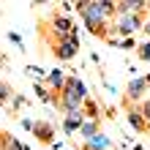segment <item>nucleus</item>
Listing matches in <instances>:
<instances>
[{"label":"nucleus","instance_id":"1","mask_svg":"<svg viewBox=\"0 0 150 150\" xmlns=\"http://www.w3.org/2000/svg\"><path fill=\"white\" fill-rule=\"evenodd\" d=\"M74 8H79V14L85 16V25L90 28V33H96V36H107V19L109 16L104 14L101 3H74Z\"/></svg>","mask_w":150,"mask_h":150},{"label":"nucleus","instance_id":"2","mask_svg":"<svg viewBox=\"0 0 150 150\" xmlns=\"http://www.w3.org/2000/svg\"><path fill=\"white\" fill-rule=\"evenodd\" d=\"M142 14H117V22H115V30L120 33V36H131L134 30H139L142 28Z\"/></svg>","mask_w":150,"mask_h":150},{"label":"nucleus","instance_id":"3","mask_svg":"<svg viewBox=\"0 0 150 150\" xmlns=\"http://www.w3.org/2000/svg\"><path fill=\"white\" fill-rule=\"evenodd\" d=\"M126 93H128V96H126L128 104H134V101L142 104V101H145V93H147V79H145V76H134V79L128 82V90H126Z\"/></svg>","mask_w":150,"mask_h":150},{"label":"nucleus","instance_id":"4","mask_svg":"<svg viewBox=\"0 0 150 150\" xmlns=\"http://www.w3.org/2000/svg\"><path fill=\"white\" fill-rule=\"evenodd\" d=\"M33 134H36L38 139L44 145H55V126H52V123H47V120H36L33 123Z\"/></svg>","mask_w":150,"mask_h":150},{"label":"nucleus","instance_id":"5","mask_svg":"<svg viewBox=\"0 0 150 150\" xmlns=\"http://www.w3.org/2000/svg\"><path fill=\"white\" fill-rule=\"evenodd\" d=\"M76 49H79V44L63 38V41H57V47H55V57H57V60H71V57L76 55Z\"/></svg>","mask_w":150,"mask_h":150},{"label":"nucleus","instance_id":"6","mask_svg":"<svg viewBox=\"0 0 150 150\" xmlns=\"http://www.w3.org/2000/svg\"><path fill=\"white\" fill-rule=\"evenodd\" d=\"M85 145H87V150H112V139L104 134V131H98V134L90 137Z\"/></svg>","mask_w":150,"mask_h":150},{"label":"nucleus","instance_id":"7","mask_svg":"<svg viewBox=\"0 0 150 150\" xmlns=\"http://www.w3.org/2000/svg\"><path fill=\"white\" fill-rule=\"evenodd\" d=\"M52 25H55V33L60 36V41H63V38L68 36V33L74 30V25H71V19H68L66 14H60V16H55V22H52Z\"/></svg>","mask_w":150,"mask_h":150},{"label":"nucleus","instance_id":"8","mask_svg":"<svg viewBox=\"0 0 150 150\" xmlns=\"http://www.w3.org/2000/svg\"><path fill=\"white\" fill-rule=\"evenodd\" d=\"M47 85L52 87V90H63V85H66V74H63V68H52V71L47 74Z\"/></svg>","mask_w":150,"mask_h":150},{"label":"nucleus","instance_id":"9","mask_svg":"<svg viewBox=\"0 0 150 150\" xmlns=\"http://www.w3.org/2000/svg\"><path fill=\"white\" fill-rule=\"evenodd\" d=\"M82 120H85V115H82V112L66 115V120H63V131H66V134H76L79 126H82Z\"/></svg>","mask_w":150,"mask_h":150},{"label":"nucleus","instance_id":"10","mask_svg":"<svg viewBox=\"0 0 150 150\" xmlns=\"http://www.w3.org/2000/svg\"><path fill=\"white\" fill-rule=\"evenodd\" d=\"M76 134L87 142L90 137H96V134H98V120H82V126H79V131H76Z\"/></svg>","mask_w":150,"mask_h":150},{"label":"nucleus","instance_id":"11","mask_svg":"<svg viewBox=\"0 0 150 150\" xmlns=\"http://www.w3.org/2000/svg\"><path fill=\"white\" fill-rule=\"evenodd\" d=\"M128 123H131V126H134V128L139 131V134H145V131L150 128V126H147V123L142 120V115H139V109H134V107H131V109H128Z\"/></svg>","mask_w":150,"mask_h":150},{"label":"nucleus","instance_id":"12","mask_svg":"<svg viewBox=\"0 0 150 150\" xmlns=\"http://www.w3.org/2000/svg\"><path fill=\"white\" fill-rule=\"evenodd\" d=\"M36 96L44 101V104H55V96H49V90L44 85H36Z\"/></svg>","mask_w":150,"mask_h":150},{"label":"nucleus","instance_id":"13","mask_svg":"<svg viewBox=\"0 0 150 150\" xmlns=\"http://www.w3.org/2000/svg\"><path fill=\"white\" fill-rule=\"evenodd\" d=\"M25 71H28V74H30L33 79H47V71H44L41 66H28Z\"/></svg>","mask_w":150,"mask_h":150},{"label":"nucleus","instance_id":"14","mask_svg":"<svg viewBox=\"0 0 150 150\" xmlns=\"http://www.w3.org/2000/svg\"><path fill=\"white\" fill-rule=\"evenodd\" d=\"M139 115H142V120L150 126V98H145L142 104H139Z\"/></svg>","mask_w":150,"mask_h":150},{"label":"nucleus","instance_id":"15","mask_svg":"<svg viewBox=\"0 0 150 150\" xmlns=\"http://www.w3.org/2000/svg\"><path fill=\"white\" fill-rule=\"evenodd\" d=\"M6 150H25V145L14 137H6Z\"/></svg>","mask_w":150,"mask_h":150},{"label":"nucleus","instance_id":"16","mask_svg":"<svg viewBox=\"0 0 150 150\" xmlns=\"http://www.w3.org/2000/svg\"><path fill=\"white\" fill-rule=\"evenodd\" d=\"M139 60H150V41L139 44Z\"/></svg>","mask_w":150,"mask_h":150},{"label":"nucleus","instance_id":"17","mask_svg":"<svg viewBox=\"0 0 150 150\" xmlns=\"http://www.w3.org/2000/svg\"><path fill=\"white\" fill-rule=\"evenodd\" d=\"M8 41H11L14 47H19V49H25V44H22V36H19V33H14V30H11V33H8Z\"/></svg>","mask_w":150,"mask_h":150},{"label":"nucleus","instance_id":"18","mask_svg":"<svg viewBox=\"0 0 150 150\" xmlns=\"http://www.w3.org/2000/svg\"><path fill=\"white\" fill-rule=\"evenodd\" d=\"M8 96H11V87L6 82H0V101H8Z\"/></svg>","mask_w":150,"mask_h":150},{"label":"nucleus","instance_id":"19","mask_svg":"<svg viewBox=\"0 0 150 150\" xmlns=\"http://www.w3.org/2000/svg\"><path fill=\"white\" fill-rule=\"evenodd\" d=\"M19 123H22V128H25V131H33V120H30V117H22Z\"/></svg>","mask_w":150,"mask_h":150},{"label":"nucleus","instance_id":"20","mask_svg":"<svg viewBox=\"0 0 150 150\" xmlns=\"http://www.w3.org/2000/svg\"><path fill=\"white\" fill-rule=\"evenodd\" d=\"M22 104H25V96H14V104H11V107H14V109H19Z\"/></svg>","mask_w":150,"mask_h":150},{"label":"nucleus","instance_id":"21","mask_svg":"<svg viewBox=\"0 0 150 150\" xmlns=\"http://www.w3.org/2000/svg\"><path fill=\"white\" fill-rule=\"evenodd\" d=\"M117 44H120L123 49H128V47H134V38H123V41H117Z\"/></svg>","mask_w":150,"mask_h":150},{"label":"nucleus","instance_id":"22","mask_svg":"<svg viewBox=\"0 0 150 150\" xmlns=\"http://www.w3.org/2000/svg\"><path fill=\"white\" fill-rule=\"evenodd\" d=\"M142 28H145V30H147V36H150V19H147V22H145V25H142Z\"/></svg>","mask_w":150,"mask_h":150},{"label":"nucleus","instance_id":"23","mask_svg":"<svg viewBox=\"0 0 150 150\" xmlns=\"http://www.w3.org/2000/svg\"><path fill=\"white\" fill-rule=\"evenodd\" d=\"M25 150H30V147H25Z\"/></svg>","mask_w":150,"mask_h":150}]
</instances>
